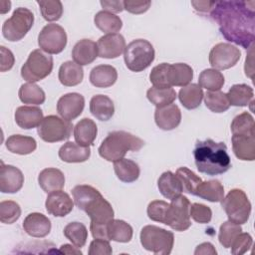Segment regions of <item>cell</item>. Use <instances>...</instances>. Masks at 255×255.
Returning a JSON list of instances; mask_svg holds the SVG:
<instances>
[{"instance_id":"obj_1","label":"cell","mask_w":255,"mask_h":255,"mask_svg":"<svg viewBox=\"0 0 255 255\" xmlns=\"http://www.w3.org/2000/svg\"><path fill=\"white\" fill-rule=\"evenodd\" d=\"M210 16L227 41L244 49L252 46L255 38V1H214Z\"/></svg>"},{"instance_id":"obj_2","label":"cell","mask_w":255,"mask_h":255,"mask_svg":"<svg viewBox=\"0 0 255 255\" xmlns=\"http://www.w3.org/2000/svg\"><path fill=\"white\" fill-rule=\"evenodd\" d=\"M193 156L198 171L210 176L225 173L231 167L227 146L222 141L216 142L211 138L196 141Z\"/></svg>"},{"instance_id":"obj_3","label":"cell","mask_w":255,"mask_h":255,"mask_svg":"<svg viewBox=\"0 0 255 255\" xmlns=\"http://www.w3.org/2000/svg\"><path fill=\"white\" fill-rule=\"evenodd\" d=\"M144 145V141L125 130L109 132L99 146V154L108 161H117L127 154L128 151H137Z\"/></svg>"},{"instance_id":"obj_4","label":"cell","mask_w":255,"mask_h":255,"mask_svg":"<svg viewBox=\"0 0 255 255\" xmlns=\"http://www.w3.org/2000/svg\"><path fill=\"white\" fill-rule=\"evenodd\" d=\"M155 56L154 48L147 40L136 39L126 46L124 59L126 66L132 72H141L148 68Z\"/></svg>"},{"instance_id":"obj_5","label":"cell","mask_w":255,"mask_h":255,"mask_svg":"<svg viewBox=\"0 0 255 255\" xmlns=\"http://www.w3.org/2000/svg\"><path fill=\"white\" fill-rule=\"evenodd\" d=\"M140 243L142 247L155 254H170L174 235L171 231L165 230L155 225H146L140 231Z\"/></svg>"},{"instance_id":"obj_6","label":"cell","mask_w":255,"mask_h":255,"mask_svg":"<svg viewBox=\"0 0 255 255\" xmlns=\"http://www.w3.org/2000/svg\"><path fill=\"white\" fill-rule=\"evenodd\" d=\"M53 70V58L41 49L33 50L21 68V76L28 83H35L48 77Z\"/></svg>"},{"instance_id":"obj_7","label":"cell","mask_w":255,"mask_h":255,"mask_svg":"<svg viewBox=\"0 0 255 255\" xmlns=\"http://www.w3.org/2000/svg\"><path fill=\"white\" fill-rule=\"evenodd\" d=\"M220 202L230 221L237 224H244L248 221L251 203L242 189H231Z\"/></svg>"},{"instance_id":"obj_8","label":"cell","mask_w":255,"mask_h":255,"mask_svg":"<svg viewBox=\"0 0 255 255\" xmlns=\"http://www.w3.org/2000/svg\"><path fill=\"white\" fill-rule=\"evenodd\" d=\"M34 24V14L25 7H18L2 26V35L10 42L22 40Z\"/></svg>"},{"instance_id":"obj_9","label":"cell","mask_w":255,"mask_h":255,"mask_svg":"<svg viewBox=\"0 0 255 255\" xmlns=\"http://www.w3.org/2000/svg\"><path fill=\"white\" fill-rule=\"evenodd\" d=\"M73 125L70 121L55 115L47 116L38 127L39 136L46 142H57L71 136Z\"/></svg>"},{"instance_id":"obj_10","label":"cell","mask_w":255,"mask_h":255,"mask_svg":"<svg viewBox=\"0 0 255 255\" xmlns=\"http://www.w3.org/2000/svg\"><path fill=\"white\" fill-rule=\"evenodd\" d=\"M190 201L186 196L179 195L169 203L165 225H168L175 231H185L191 226L190 221Z\"/></svg>"},{"instance_id":"obj_11","label":"cell","mask_w":255,"mask_h":255,"mask_svg":"<svg viewBox=\"0 0 255 255\" xmlns=\"http://www.w3.org/2000/svg\"><path fill=\"white\" fill-rule=\"evenodd\" d=\"M38 45L48 54H59L67 45L65 29L58 24H48L43 27L38 36Z\"/></svg>"},{"instance_id":"obj_12","label":"cell","mask_w":255,"mask_h":255,"mask_svg":"<svg viewBox=\"0 0 255 255\" xmlns=\"http://www.w3.org/2000/svg\"><path fill=\"white\" fill-rule=\"evenodd\" d=\"M240 50L229 43L216 44L209 53V63L215 70H226L234 67L240 60Z\"/></svg>"},{"instance_id":"obj_13","label":"cell","mask_w":255,"mask_h":255,"mask_svg":"<svg viewBox=\"0 0 255 255\" xmlns=\"http://www.w3.org/2000/svg\"><path fill=\"white\" fill-rule=\"evenodd\" d=\"M93 223L107 224L114 218L115 212L111 203L99 192L83 208Z\"/></svg>"},{"instance_id":"obj_14","label":"cell","mask_w":255,"mask_h":255,"mask_svg":"<svg viewBox=\"0 0 255 255\" xmlns=\"http://www.w3.org/2000/svg\"><path fill=\"white\" fill-rule=\"evenodd\" d=\"M85 107V98L79 93H68L62 96L57 103V112L61 118L73 121L78 118Z\"/></svg>"},{"instance_id":"obj_15","label":"cell","mask_w":255,"mask_h":255,"mask_svg":"<svg viewBox=\"0 0 255 255\" xmlns=\"http://www.w3.org/2000/svg\"><path fill=\"white\" fill-rule=\"evenodd\" d=\"M98 53L101 58L115 59L120 57L126 49V40L119 33L102 36L97 43Z\"/></svg>"},{"instance_id":"obj_16","label":"cell","mask_w":255,"mask_h":255,"mask_svg":"<svg viewBox=\"0 0 255 255\" xmlns=\"http://www.w3.org/2000/svg\"><path fill=\"white\" fill-rule=\"evenodd\" d=\"M45 207L49 214L55 217H64L73 210L74 201L68 193L62 190H56L48 194Z\"/></svg>"},{"instance_id":"obj_17","label":"cell","mask_w":255,"mask_h":255,"mask_svg":"<svg viewBox=\"0 0 255 255\" xmlns=\"http://www.w3.org/2000/svg\"><path fill=\"white\" fill-rule=\"evenodd\" d=\"M24 183V175L16 166L4 164L0 167V191L3 193H16Z\"/></svg>"},{"instance_id":"obj_18","label":"cell","mask_w":255,"mask_h":255,"mask_svg":"<svg viewBox=\"0 0 255 255\" xmlns=\"http://www.w3.org/2000/svg\"><path fill=\"white\" fill-rule=\"evenodd\" d=\"M156 126L163 130H171L177 128L181 122V112L175 104L156 108L154 111Z\"/></svg>"},{"instance_id":"obj_19","label":"cell","mask_w":255,"mask_h":255,"mask_svg":"<svg viewBox=\"0 0 255 255\" xmlns=\"http://www.w3.org/2000/svg\"><path fill=\"white\" fill-rule=\"evenodd\" d=\"M23 229L32 237L43 238L51 231V221L42 213L32 212L25 217L23 221Z\"/></svg>"},{"instance_id":"obj_20","label":"cell","mask_w":255,"mask_h":255,"mask_svg":"<svg viewBox=\"0 0 255 255\" xmlns=\"http://www.w3.org/2000/svg\"><path fill=\"white\" fill-rule=\"evenodd\" d=\"M14 117L16 124L23 129L39 127L44 119L42 110L33 106H22L17 108Z\"/></svg>"},{"instance_id":"obj_21","label":"cell","mask_w":255,"mask_h":255,"mask_svg":"<svg viewBox=\"0 0 255 255\" xmlns=\"http://www.w3.org/2000/svg\"><path fill=\"white\" fill-rule=\"evenodd\" d=\"M98 46L90 39H82L76 43L72 50V57L75 63L80 66H85L93 63L97 57Z\"/></svg>"},{"instance_id":"obj_22","label":"cell","mask_w":255,"mask_h":255,"mask_svg":"<svg viewBox=\"0 0 255 255\" xmlns=\"http://www.w3.org/2000/svg\"><path fill=\"white\" fill-rule=\"evenodd\" d=\"M231 140L232 149L237 158L248 161L255 159V135L233 134Z\"/></svg>"},{"instance_id":"obj_23","label":"cell","mask_w":255,"mask_h":255,"mask_svg":"<svg viewBox=\"0 0 255 255\" xmlns=\"http://www.w3.org/2000/svg\"><path fill=\"white\" fill-rule=\"evenodd\" d=\"M98 128L96 123L89 119L84 118L74 127V137L77 143L83 146H90L94 144L97 137Z\"/></svg>"},{"instance_id":"obj_24","label":"cell","mask_w":255,"mask_h":255,"mask_svg":"<svg viewBox=\"0 0 255 255\" xmlns=\"http://www.w3.org/2000/svg\"><path fill=\"white\" fill-rule=\"evenodd\" d=\"M40 187L47 193L61 190L65 185L64 173L55 167H48L43 169L38 176Z\"/></svg>"},{"instance_id":"obj_25","label":"cell","mask_w":255,"mask_h":255,"mask_svg":"<svg viewBox=\"0 0 255 255\" xmlns=\"http://www.w3.org/2000/svg\"><path fill=\"white\" fill-rule=\"evenodd\" d=\"M58 154L59 157L65 162H84L89 159L91 149L89 146H83L77 142L67 141L60 147Z\"/></svg>"},{"instance_id":"obj_26","label":"cell","mask_w":255,"mask_h":255,"mask_svg":"<svg viewBox=\"0 0 255 255\" xmlns=\"http://www.w3.org/2000/svg\"><path fill=\"white\" fill-rule=\"evenodd\" d=\"M117 79L118 72L111 65L96 66L90 73V82L97 88H109L117 82Z\"/></svg>"},{"instance_id":"obj_27","label":"cell","mask_w":255,"mask_h":255,"mask_svg":"<svg viewBox=\"0 0 255 255\" xmlns=\"http://www.w3.org/2000/svg\"><path fill=\"white\" fill-rule=\"evenodd\" d=\"M90 112L96 119L107 122L115 114L114 102L106 95H96L90 101Z\"/></svg>"},{"instance_id":"obj_28","label":"cell","mask_w":255,"mask_h":255,"mask_svg":"<svg viewBox=\"0 0 255 255\" xmlns=\"http://www.w3.org/2000/svg\"><path fill=\"white\" fill-rule=\"evenodd\" d=\"M157 187L161 195L170 200L181 195V192L183 191L178 177L171 171H164L159 176Z\"/></svg>"},{"instance_id":"obj_29","label":"cell","mask_w":255,"mask_h":255,"mask_svg":"<svg viewBox=\"0 0 255 255\" xmlns=\"http://www.w3.org/2000/svg\"><path fill=\"white\" fill-rule=\"evenodd\" d=\"M59 81L66 87H74L82 83L84 78V71L82 66L75 62L67 61L60 66L58 73Z\"/></svg>"},{"instance_id":"obj_30","label":"cell","mask_w":255,"mask_h":255,"mask_svg":"<svg viewBox=\"0 0 255 255\" xmlns=\"http://www.w3.org/2000/svg\"><path fill=\"white\" fill-rule=\"evenodd\" d=\"M193 79L192 68L185 63L170 64L168 69V82L170 87H184Z\"/></svg>"},{"instance_id":"obj_31","label":"cell","mask_w":255,"mask_h":255,"mask_svg":"<svg viewBox=\"0 0 255 255\" xmlns=\"http://www.w3.org/2000/svg\"><path fill=\"white\" fill-rule=\"evenodd\" d=\"M6 147L7 149L16 154H30L32 153L36 147L37 142L34 137L22 135V134H12L6 139Z\"/></svg>"},{"instance_id":"obj_32","label":"cell","mask_w":255,"mask_h":255,"mask_svg":"<svg viewBox=\"0 0 255 255\" xmlns=\"http://www.w3.org/2000/svg\"><path fill=\"white\" fill-rule=\"evenodd\" d=\"M107 233L109 240L127 243L132 238V227L124 220L112 219L107 224Z\"/></svg>"},{"instance_id":"obj_33","label":"cell","mask_w":255,"mask_h":255,"mask_svg":"<svg viewBox=\"0 0 255 255\" xmlns=\"http://www.w3.org/2000/svg\"><path fill=\"white\" fill-rule=\"evenodd\" d=\"M204 97L202 88L197 84H188L178 92V99L182 106L187 110L198 108Z\"/></svg>"},{"instance_id":"obj_34","label":"cell","mask_w":255,"mask_h":255,"mask_svg":"<svg viewBox=\"0 0 255 255\" xmlns=\"http://www.w3.org/2000/svg\"><path fill=\"white\" fill-rule=\"evenodd\" d=\"M114 169L117 177L126 183L135 181L139 177L140 169L138 164L128 158H122L114 162Z\"/></svg>"},{"instance_id":"obj_35","label":"cell","mask_w":255,"mask_h":255,"mask_svg":"<svg viewBox=\"0 0 255 255\" xmlns=\"http://www.w3.org/2000/svg\"><path fill=\"white\" fill-rule=\"evenodd\" d=\"M195 195L210 202H220L224 197V187L217 179L202 181L198 185Z\"/></svg>"},{"instance_id":"obj_36","label":"cell","mask_w":255,"mask_h":255,"mask_svg":"<svg viewBox=\"0 0 255 255\" xmlns=\"http://www.w3.org/2000/svg\"><path fill=\"white\" fill-rule=\"evenodd\" d=\"M229 104L234 107H245L253 102V89L246 84L233 85L226 94Z\"/></svg>"},{"instance_id":"obj_37","label":"cell","mask_w":255,"mask_h":255,"mask_svg":"<svg viewBox=\"0 0 255 255\" xmlns=\"http://www.w3.org/2000/svg\"><path fill=\"white\" fill-rule=\"evenodd\" d=\"M95 25L103 32L107 34H114L119 32L123 27L122 19L116 14L107 12V11H99L94 18Z\"/></svg>"},{"instance_id":"obj_38","label":"cell","mask_w":255,"mask_h":255,"mask_svg":"<svg viewBox=\"0 0 255 255\" xmlns=\"http://www.w3.org/2000/svg\"><path fill=\"white\" fill-rule=\"evenodd\" d=\"M176 92L173 88H156L151 87L146 92L147 100L156 108L172 104L176 99Z\"/></svg>"},{"instance_id":"obj_39","label":"cell","mask_w":255,"mask_h":255,"mask_svg":"<svg viewBox=\"0 0 255 255\" xmlns=\"http://www.w3.org/2000/svg\"><path fill=\"white\" fill-rule=\"evenodd\" d=\"M18 95L22 103L29 105H42L46 100L45 92L34 83L23 84Z\"/></svg>"},{"instance_id":"obj_40","label":"cell","mask_w":255,"mask_h":255,"mask_svg":"<svg viewBox=\"0 0 255 255\" xmlns=\"http://www.w3.org/2000/svg\"><path fill=\"white\" fill-rule=\"evenodd\" d=\"M198 85L209 92L220 91L224 85V76L218 70L205 69L199 75Z\"/></svg>"},{"instance_id":"obj_41","label":"cell","mask_w":255,"mask_h":255,"mask_svg":"<svg viewBox=\"0 0 255 255\" xmlns=\"http://www.w3.org/2000/svg\"><path fill=\"white\" fill-rule=\"evenodd\" d=\"M232 134L255 135L254 119L248 112H243L236 116L231 123Z\"/></svg>"},{"instance_id":"obj_42","label":"cell","mask_w":255,"mask_h":255,"mask_svg":"<svg viewBox=\"0 0 255 255\" xmlns=\"http://www.w3.org/2000/svg\"><path fill=\"white\" fill-rule=\"evenodd\" d=\"M64 235L78 248L85 246L88 239L87 227L81 222L68 223L64 228Z\"/></svg>"},{"instance_id":"obj_43","label":"cell","mask_w":255,"mask_h":255,"mask_svg":"<svg viewBox=\"0 0 255 255\" xmlns=\"http://www.w3.org/2000/svg\"><path fill=\"white\" fill-rule=\"evenodd\" d=\"M175 175L178 177L181 183L182 190L186 193L195 195L196 189L198 185L202 182V179L199 176H197L192 170L185 166L177 168Z\"/></svg>"},{"instance_id":"obj_44","label":"cell","mask_w":255,"mask_h":255,"mask_svg":"<svg viewBox=\"0 0 255 255\" xmlns=\"http://www.w3.org/2000/svg\"><path fill=\"white\" fill-rule=\"evenodd\" d=\"M204 103L206 108L213 113H224L230 107L227 95L221 91H208L204 95Z\"/></svg>"},{"instance_id":"obj_45","label":"cell","mask_w":255,"mask_h":255,"mask_svg":"<svg viewBox=\"0 0 255 255\" xmlns=\"http://www.w3.org/2000/svg\"><path fill=\"white\" fill-rule=\"evenodd\" d=\"M41 14L46 21H58L63 15V4L59 0H39L37 1Z\"/></svg>"},{"instance_id":"obj_46","label":"cell","mask_w":255,"mask_h":255,"mask_svg":"<svg viewBox=\"0 0 255 255\" xmlns=\"http://www.w3.org/2000/svg\"><path fill=\"white\" fill-rule=\"evenodd\" d=\"M241 232H242V228H241L240 224H237L230 220L225 221L224 223L221 224V226L219 228L218 239H219L220 244L224 248H230L234 239Z\"/></svg>"},{"instance_id":"obj_47","label":"cell","mask_w":255,"mask_h":255,"mask_svg":"<svg viewBox=\"0 0 255 255\" xmlns=\"http://www.w3.org/2000/svg\"><path fill=\"white\" fill-rule=\"evenodd\" d=\"M21 215L20 205L12 200H4L0 202V221L5 224L16 222Z\"/></svg>"},{"instance_id":"obj_48","label":"cell","mask_w":255,"mask_h":255,"mask_svg":"<svg viewBox=\"0 0 255 255\" xmlns=\"http://www.w3.org/2000/svg\"><path fill=\"white\" fill-rule=\"evenodd\" d=\"M169 65L170 64H168V63H161L152 68V70L149 74V81L153 85V87H156V88H169L170 87L169 82H168Z\"/></svg>"},{"instance_id":"obj_49","label":"cell","mask_w":255,"mask_h":255,"mask_svg":"<svg viewBox=\"0 0 255 255\" xmlns=\"http://www.w3.org/2000/svg\"><path fill=\"white\" fill-rule=\"evenodd\" d=\"M168 206H169V203L163 200H153L149 202L146 209L148 218L151 219L152 221H156L164 224Z\"/></svg>"},{"instance_id":"obj_50","label":"cell","mask_w":255,"mask_h":255,"mask_svg":"<svg viewBox=\"0 0 255 255\" xmlns=\"http://www.w3.org/2000/svg\"><path fill=\"white\" fill-rule=\"evenodd\" d=\"M253 244L252 236L249 233H239L232 242L230 248L231 253L234 255H242L250 250Z\"/></svg>"},{"instance_id":"obj_51","label":"cell","mask_w":255,"mask_h":255,"mask_svg":"<svg viewBox=\"0 0 255 255\" xmlns=\"http://www.w3.org/2000/svg\"><path fill=\"white\" fill-rule=\"evenodd\" d=\"M190 217L201 224L208 223L212 217V211L210 207L201 203H192L190 205Z\"/></svg>"},{"instance_id":"obj_52","label":"cell","mask_w":255,"mask_h":255,"mask_svg":"<svg viewBox=\"0 0 255 255\" xmlns=\"http://www.w3.org/2000/svg\"><path fill=\"white\" fill-rule=\"evenodd\" d=\"M113 253V249L109 240L95 238L90 243L89 255H110Z\"/></svg>"},{"instance_id":"obj_53","label":"cell","mask_w":255,"mask_h":255,"mask_svg":"<svg viewBox=\"0 0 255 255\" xmlns=\"http://www.w3.org/2000/svg\"><path fill=\"white\" fill-rule=\"evenodd\" d=\"M150 1H124V9L131 14H142L148 10L150 7Z\"/></svg>"},{"instance_id":"obj_54","label":"cell","mask_w":255,"mask_h":255,"mask_svg":"<svg viewBox=\"0 0 255 255\" xmlns=\"http://www.w3.org/2000/svg\"><path fill=\"white\" fill-rule=\"evenodd\" d=\"M0 52H1V64H0V71L1 72H6L12 69L15 63V57L13 53L7 49L4 46L0 47Z\"/></svg>"},{"instance_id":"obj_55","label":"cell","mask_w":255,"mask_h":255,"mask_svg":"<svg viewBox=\"0 0 255 255\" xmlns=\"http://www.w3.org/2000/svg\"><path fill=\"white\" fill-rule=\"evenodd\" d=\"M104 11L110 13H121L124 10V1L119 0H104L100 2Z\"/></svg>"},{"instance_id":"obj_56","label":"cell","mask_w":255,"mask_h":255,"mask_svg":"<svg viewBox=\"0 0 255 255\" xmlns=\"http://www.w3.org/2000/svg\"><path fill=\"white\" fill-rule=\"evenodd\" d=\"M194 254L195 255H199V254H203V255H207V254H210V255H216L217 254V251L215 250L214 246L209 243V242H204V243H201L199 244L195 251H194Z\"/></svg>"},{"instance_id":"obj_57","label":"cell","mask_w":255,"mask_h":255,"mask_svg":"<svg viewBox=\"0 0 255 255\" xmlns=\"http://www.w3.org/2000/svg\"><path fill=\"white\" fill-rule=\"evenodd\" d=\"M214 1H192L191 4L199 12H210Z\"/></svg>"},{"instance_id":"obj_58","label":"cell","mask_w":255,"mask_h":255,"mask_svg":"<svg viewBox=\"0 0 255 255\" xmlns=\"http://www.w3.org/2000/svg\"><path fill=\"white\" fill-rule=\"evenodd\" d=\"M59 252L61 253H65V254H77V255H81L82 251L80 250V248L76 247L75 245L72 246L71 244H64L60 247Z\"/></svg>"}]
</instances>
